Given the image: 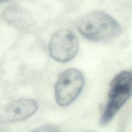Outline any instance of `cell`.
<instances>
[{
	"label": "cell",
	"instance_id": "obj_1",
	"mask_svg": "<svg viewBox=\"0 0 132 132\" xmlns=\"http://www.w3.org/2000/svg\"><path fill=\"white\" fill-rule=\"evenodd\" d=\"M76 26L84 37L96 42L110 41L121 32L119 23L108 13L100 10L92 11L81 16Z\"/></svg>",
	"mask_w": 132,
	"mask_h": 132
},
{
	"label": "cell",
	"instance_id": "obj_8",
	"mask_svg": "<svg viewBox=\"0 0 132 132\" xmlns=\"http://www.w3.org/2000/svg\"><path fill=\"white\" fill-rule=\"evenodd\" d=\"M11 1V0H0V2H6L7 1Z\"/></svg>",
	"mask_w": 132,
	"mask_h": 132
},
{
	"label": "cell",
	"instance_id": "obj_2",
	"mask_svg": "<svg viewBox=\"0 0 132 132\" xmlns=\"http://www.w3.org/2000/svg\"><path fill=\"white\" fill-rule=\"evenodd\" d=\"M84 77L78 69L70 68L63 71L55 87V97L60 106H67L73 102L82 90Z\"/></svg>",
	"mask_w": 132,
	"mask_h": 132
},
{
	"label": "cell",
	"instance_id": "obj_7",
	"mask_svg": "<svg viewBox=\"0 0 132 132\" xmlns=\"http://www.w3.org/2000/svg\"><path fill=\"white\" fill-rule=\"evenodd\" d=\"M31 132H59L55 126L52 125H45L38 127Z\"/></svg>",
	"mask_w": 132,
	"mask_h": 132
},
{
	"label": "cell",
	"instance_id": "obj_6",
	"mask_svg": "<svg viewBox=\"0 0 132 132\" xmlns=\"http://www.w3.org/2000/svg\"><path fill=\"white\" fill-rule=\"evenodd\" d=\"M2 19L8 25L21 31H28L34 25L31 14L18 5H12L6 8L3 12Z\"/></svg>",
	"mask_w": 132,
	"mask_h": 132
},
{
	"label": "cell",
	"instance_id": "obj_5",
	"mask_svg": "<svg viewBox=\"0 0 132 132\" xmlns=\"http://www.w3.org/2000/svg\"><path fill=\"white\" fill-rule=\"evenodd\" d=\"M38 108V103L34 100H17L10 102L5 107L1 113V119L4 122L21 121L32 116Z\"/></svg>",
	"mask_w": 132,
	"mask_h": 132
},
{
	"label": "cell",
	"instance_id": "obj_4",
	"mask_svg": "<svg viewBox=\"0 0 132 132\" xmlns=\"http://www.w3.org/2000/svg\"><path fill=\"white\" fill-rule=\"evenodd\" d=\"M132 86L112 80L108 93V100L100 119L101 125L109 122L130 97Z\"/></svg>",
	"mask_w": 132,
	"mask_h": 132
},
{
	"label": "cell",
	"instance_id": "obj_9",
	"mask_svg": "<svg viewBox=\"0 0 132 132\" xmlns=\"http://www.w3.org/2000/svg\"><path fill=\"white\" fill-rule=\"evenodd\" d=\"M1 132H2V131H1Z\"/></svg>",
	"mask_w": 132,
	"mask_h": 132
},
{
	"label": "cell",
	"instance_id": "obj_3",
	"mask_svg": "<svg viewBox=\"0 0 132 132\" xmlns=\"http://www.w3.org/2000/svg\"><path fill=\"white\" fill-rule=\"evenodd\" d=\"M78 41L75 34L68 29H60L51 37L48 51L51 56L60 62L72 59L78 50Z\"/></svg>",
	"mask_w": 132,
	"mask_h": 132
}]
</instances>
